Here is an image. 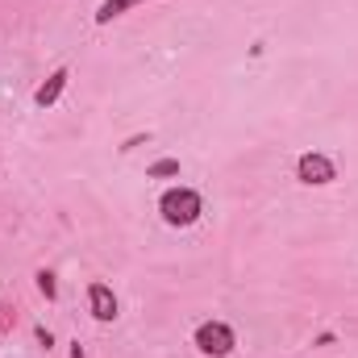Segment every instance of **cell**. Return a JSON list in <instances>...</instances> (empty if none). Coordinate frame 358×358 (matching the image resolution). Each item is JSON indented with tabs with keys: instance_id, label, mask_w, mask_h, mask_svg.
<instances>
[{
	"instance_id": "obj_1",
	"label": "cell",
	"mask_w": 358,
	"mask_h": 358,
	"mask_svg": "<svg viewBox=\"0 0 358 358\" xmlns=\"http://www.w3.org/2000/svg\"><path fill=\"white\" fill-rule=\"evenodd\" d=\"M159 213H163V221H167V225L183 229V225H196V221H200L204 200H200V192H192V187H171V192H163Z\"/></svg>"
},
{
	"instance_id": "obj_2",
	"label": "cell",
	"mask_w": 358,
	"mask_h": 358,
	"mask_svg": "<svg viewBox=\"0 0 358 358\" xmlns=\"http://www.w3.org/2000/svg\"><path fill=\"white\" fill-rule=\"evenodd\" d=\"M234 346H238V338H234V329L225 325V321H204L200 329H196V350L208 358H225L234 355Z\"/></svg>"
},
{
	"instance_id": "obj_3",
	"label": "cell",
	"mask_w": 358,
	"mask_h": 358,
	"mask_svg": "<svg viewBox=\"0 0 358 358\" xmlns=\"http://www.w3.org/2000/svg\"><path fill=\"white\" fill-rule=\"evenodd\" d=\"M296 176H300V183L325 187V183H334V179H338V167H334V159H329V155H321V150H308V155H300V163H296Z\"/></svg>"
},
{
	"instance_id": "obj_4",
	"label": "cell",
	"mask_w": 358,
	"mask_h": 358,
	"mask_svg": "<svg viewBox=\"0 0 358 358\" xmlns=\"http://www.w3.org/2000/svg\"><path fill=\"white\" fill-rule=\"evenodd\" d=\"M88 304H92V317H96V321H117V296H113L108 283H92Z\"/></svg>"
},
{
	"instance_id": "obj_5",
	"label": "cell",
	"mask_w": 358,
	"mask_h": 358,
	"mask_svg": "<svg viewBox=\"0 0 358 358\" xmlns=\"http://www.w3.org/2000/svg\"><path fill=\"white\" fill-rule=\"evenodd\" d=\"M67 80H71V71H67V67H59V71H55V76H50V80L42 84V88L34 92V104H38V108H50V104H55V100L63 96Z\"/></svg>"
},
{
	"instance_id": "obj_6",
	"label": "cell",
	"mask_w": 358,
	"mask_h": 358,
	"mask_svg": "<svg viewBox=\"0 0 358 358\" xmlns=\"http://www.w3.org/2000/svg\"><path fill=\"white\" fill-rule=\"evenodd\" d=\"M134 4H142V0H104V4L96 8V25H108L113 17H121V13L134 8Z\"/></svg>"
},
{
	"instance_id": "obj_7",
	"label": "cell",
	"mask_w": 358,
	"mask_h": 358,
	"mask_svg": "<svg viewBox=\"0 0 358 358\" xmlns=\"http://www.w3.org/2000/svg\"><path fill=\"white\" fill-rule=\"evenodd\" d=\"M146 176H150V179L179 176V159H159V163H150V167H146Z\"/></svg>"
},
{
	"instance_id": "obj_8",
	"label": "cell",
	"mask_w": 358,
	"mask_h": 358,
	"mask_svg": "<svg viewBox=\"0 0 358 358\" xmlns=\"http://www.w3.org/2000/svg\"><path fill=\"white\" fill-rule=\"evenodd\" d=\"M38 292H42L46 300H55V296H59V283H55V275H50V271H38Z\"/></svg>"
},
{
	"instance_id": "obj_9",
	"label": "cell",
	"mask_w": 358,
	"mask_h": 358,
	"mask_svg": "<svg viewBox=\"0 0 358 358\" xmlns=\"http://www.w3.org/2000/svg\"><path fill=\"white\" fill-rule=\"evenodd\" d=\"M71 358H88V355H84V346H80V342H71Z\"/></svg>"
}]
</instances>
